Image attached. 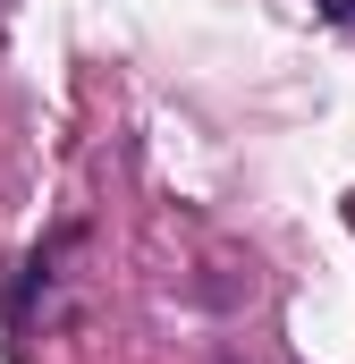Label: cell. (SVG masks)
<instances>
[{
    "label": "cell",
    "instance_id": "7a4b0ae2",
    "mask_svg": "<svg viewBox=\"0 0 355 364\" xmlns=\"http://www.w3.org/2000/svg\"><path fill=\"white\" fill-rule=\"evenodd\" d=\"M313 9H322L330 26H355V0H313Z\"/></svg>",
    "mask_w": 355,
    "mask_h": 364
},
{
    "label": "cell",
    "instance_id": "6da1fadb",
    "mask_svg": "<svg viewBox=\"0 0 355 364\" xmlns=\"http://www.w3.org/2000/svg\"><path fill=\"white\" fill-rule=\"evenodd\" d=\"M68 246H77V229H60L51 246H34V255L17 263V279H9V296H0V322H9V331H17V322L34 314V296H43V288L60 279V255H68Z\"/></svg>",
    "mask_w": 355,
    "mask_h": 364
}]
</instances>
